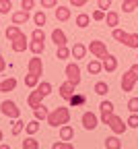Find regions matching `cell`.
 <instances>
[{
	"label": "cell",
	"mask_w": 138,
	"mask_h": 149,
	"mask_svg": "<svg viewBox=\"0 0 138 149\" xmlns=\"http://www.w3.org/2000/svg\"><path fill=\"white\" fill-rule=\"evenodd\" d=\"M46 120H48L50 126L58 128V126L70 122V110L64 108V106H58V108H54L52 112H48V118H46Z\"/></svg>",
	"instance_id": "obj_1"
},
{
	"label": "cell",
	"mask_w": 138,
	"mask_h": 149,
	"mask_svg": "<svg viewBox=\"0 0 138 149\" xmlns=\"http://www.w3.org/2000/svg\"><path fill=\"white\" fill-rule=\"evenodd\" d=\"M0 112H2L6 118H10V120L21 118V108H19L14 102H10V100H4L2 104H0Z\"/></svg>",
	"instance_id": "obj_2"
},
{
	"label": "cell",
	"mask_w": 138,
	"mask_h": 149,
	"mask_svg": "<svg viewBox=\"0 0 138 149\" xmlns=\"http://www.w3.org/2000/svg\"><path fill=\"white\" fill-rule=\"evenodd\" d=\"M64 72H66V81H70L74 85L81 83V66H78L76 62H68L66 68H64Z\"/></svg>",
	"instance_id": "obj_3"
},
{
	"label": "cell",
	"mask_w": 138,
	"mask_h": 149,
	"mask_svg": "<svg viewBox=\"0 0 138 149\" xmlns=\"http://www.w3.org/2000/svg\"><path fill=\"white\" fill-rule=\"evenodd\" d=\"M107 126L113 130V135H124V133H126V128H128V124H126L120 116H117V114H111V116H109Z\"/></svg>",
	"instance_id": "obj_4"
},
{
	"label": "cell",
	"mask_w": 138,
	"mask_h": 149,
	"mask_svg": "<svg viewBox=\"0 0 138 149\" xmlns=\"http://www.w3.org/2000/svg\"><path fill=\"white\" fill-rule=\"evenodd\" d=\"M93 56H95V58H103V56L107 54V46H105V42H99V40H93L91 44H89V48H87Z\"/></svg>",
	"instance_id": "obj_5"
},
{
	"label": "cell",
	"mask_w": 138,
	"mask_h": 149,
	"mask_svg": "<svg viewBox=\"0 0 138 149\" xmlns=\"http://www.w3.org/2000/svg\"><path fill=\"white\" fill-rule=\"evenodd\" d=\"M27 70H29L31 74H37V77H41V74H43V60L39 58L37 54H33V58H29Z\"/></svg>",
	"instance_id": "obj_6"
},
{
	"label": "cell",
	"mask_w": 138,
	"mask_h": 149,
	"mask_svg": "<svg viewBox=\"0 0 138 149\" xmlns=\"http://www.w3.org/2000/svg\"><path fill=\"white\" fill-rule=\"evenodd\" d=\"M27 46H29V44H27V35H25L23 31L19 33L12 42H10V48H12V52H17V54H19V52H25V50H27Z\"/></svg>",
	"instance_id": "obj_7"
},
{
	"label": "cell",
	"mask_w": 138,
	"mask_h": 149,
	"mask_svg": "<svg viewBox=\"0 0 138 149\" xmlns=\"http://www.w3.org/2000/svg\"><path fill=\"white\" fill-rule=\"evenodd\" d=\"M81 122H83V126L87 130H95L97 126H99V118H97V114H93V112H85Z\"/></svg>",
	"instance_id": "obj_8"
},
{
	"label": "cell",
	"mask_w": 138,
	"mask_h": 149,
	"mask_svg": "<svg viewBox=\"0 0 138 149\" xmlns=\"http://www.w3.org/2000/svg\"><path fill=\"white\" fill-rule=\"evenodd\" d=\"M101 66H103V70H107V72H113V70H117V58L113 54H105L103 58H101Z\"/></svg>",
	"instance_id": "obj_9"
},
{
	"label": "cell",
	"mask_w": 138,
	"mask_h": 149,
	"mask_svg": "<svg viewBox=\"0 0 138 149\" xmlns=\"http://www.w3.org/2000/svg\"><path fill=\"white\" fill-rule=\"evenodd\" d=\"M136 81H138V79L134 77L130 70H128V72H124V74H122V81H120L122 91H126V93H128V91H132V89H134V85H136Z\"/></svg>",
	"instance_id": "obj_10"
},
{
	"label": "cell",
	"mask_w": 138,
	"mask_h": 149,
	"mask_svg": "<svg viewBox=\"0 0 138 149\" xmlns=\"http://www.w3.org/2000/svg\"><path fill=\"white\" fill-rule=\"evenodd\" d=\"M99 110H101V122H103V124H107L109 116L113 114V104H111L109 100H103V102L99 104Z\"/></svg>",
	"instance_id": "obj_11"
},
{
	"label": "cell",
	"mask_w": 138,
	"mask_h": 149,
	"mask_svg": "<svg viewBox=\"0 0 138 149\" xmlns=\"http://www.w3.org/2000/svg\"><path fill=\"white\" fill-rule=\"evenodd\" d=\"M29 17H31L29 10H23V8H21V10H17V13L10 15V21H12L14 25H25V23L29 21Z\"/></svg>",
	"instance_id": "obj_12"
},
{
	"label": "cell",
	"mask_w": 138,
	"mask_h": 149,
	"mask_svg": "<svg viewBox=\"0 0 138 149\" xmlns=\"http://www.w3.org/2000/svg\"><path fill=\"white\" fill-rule=\"evenodd\" d=\"M68 104L72 108H83L87 104V95H85V93H72V95L68 97Z\"/></svg>",
	"instance_id": "obj_13"
},
{
	"label": "cell",
	"mask_w": 138,
	"mask_h": 149,
	"mask_svg": "<svg viewBox=\"0 0 138 149\" xmlns=\"http://www.w3.org/2000/svg\"><path fill=\"white\" fill-rule=\"evenodd\" d=\"M60 130H58V133H60V139L62 141H72L74 139V128L66 122V124H62V126H58Z\"/></svg>",
	"instance_id": "obj_14"
},
{
	"label": "cell",
	"mask_w": 138,
	"mask_h": 149,
	"mask_svg": "<svg viewBox=\"0 0 138 149\" xmlns=\"http://www.w3.org/2000/svg\"><path fill=\"white\" fill-rule=\"evenodd\" d=\"M52 42L56 44V48H58V46H66V42H68V40H66V33H64L62 29H54V31H52Z\"/></svg>",
	"instance_id": "obj_15"
},
{
	"label": "cell",
	"mask_w": 138,
	"mask_h": 149,
	"mask_svg": "<svg viewBox=\"0 0 138 149\" xmlns=\"http://www.w3.org/2000/svg\"><path fill=\"white\" fill-rule=\"evenodd\" d=\"M74 83H70V81H64L62 85H60V89H58V91H60V97H64V100H68L70 95H72V93H74Z\"/></svg>",
	"instance_id": "obj_16"
},
{
	"label": "cell",
	"mask_w": 138,
	"mask_h": 149,
	"mask_svg": "<svg viewBox=\"0 0 138 149\" xmlns=\"http://www.w3.org/2000/svg\"><path fill=\"white\" fill-rule=\"evenodd\" d=\"M103 21L107 23V27H111V29H113V27H117V25H120V15H117L115 10H107Z\"/></svg>",
	"instance_id": "obj_17"
},
{
	"label": "cell",
	"mask_w": 138,
	"mask_h": 149,
	"mask_svg": "<svg viewBox=\"0 0 138 149\" xmlns=\"http://www.w3.org/2000/svg\"><path fill=\"white\" fill-rule=\"evenodd\" d=\"M85 54H87V46H85V44H74V46L70 48V56H74V60L85 58Z\"/></svg>",
	"instance_id": "obj_18"
},
{
	"label": "cell",
	"mask_w": 138,
	"mask_h": 149,
	"mask_svg": "<svg viewBox=\"0 0 138 149\" xmlns=\"http://www.w3.org/2000/svg\"><path fill=\"white\" fill-rule=\"evenodd\" d=\"M17 89V79L14 77H8L4 81H0V91L2 93H8V91H14Z\"/></svg>",
	"instance_id": "obj_19"
},
{
	"label": "cell",
	"mask_w": 138,
	"mask_h": 149,
	"mask_svg": "<svg viewBox=\"0 0 138 149\" xmlns=\"http://www.w3.org/2000/svg\"><path fill=\"white\" fill-rule=\"evenodd\" d=\"M41 102H43V95H41V93H39L37 89H35V91H31V93H29V97H27L29 108H35V106L41 104Z\"/></svg>",
	"instance_id": "obj_20"
},
{
	"label": "cell",
	"mask_w": 138,
	"mask_h": 149,
	"mask_svg": "<svg viewBox=\"0 0 138 149\" xmlns=\"http://www.w3.org/2000/svg\"><path fill=\"white\" fill-rule=\"evenodd\" d=\"M33 54H37V56H41L43 52H46V42H37V40H31V44L27 46Z\"/></svg>",
	"instance_id": "obj_21"
},
{
	"label": "cell",
	"mask_w": 138,
	"mask_h": 149,
	"mask_svg": "<svg viewBox=\"0 0 138 149\" xmlns=\"http://www.w3.org/2000/svg\"><path fill=\"white\" fill-rule=\"evenodd\" d=\"M122 44L128 46V48L138 50V33H126V37H124V42H122Z\"/></svg>",
	"instance_id": "obj_22"
},
{
	"label": "cell",
	"mask_w": 138,
	"mask_h": 149,
	"mask_svg": "<svg viewBox=\"0 0 138 149\" xmlns=\"http://www.w3.org/2000/svg\"><path fill=\"white\" fill-rule=\"evenodd\" d=\"M56 19H58V21H68V19H70V8L68 6H56Z\"/></svg>",
	"instance_id": "obj_23"
},
{
	"label": "cell",
	"mask_w": 138,
	"mask_h": 149,
	"mask_svg": "<svg viewBox=\"0 0 138 149\" xmlns=\"http://www.w3.org/2000/svg\"><path fill=\"white\" fill-rule=\"evenodd\" d=\"M87 70H89L91 74H99V72L103 70V66H101V60H99V58H93V60L87 64Z\"/></svg>",
	"instance_id": "obj_24"
},
{
	"label": "cell",
	"mask_w": 138,
	"mask_h": 149,
	"mask_svg": "<svg viewBox=\"0 0 138 149\" xmlns=\"http://www.w3.org/2000/svg\"><path fill=\"white\" fill-rule=\"evenodd\" d=\"M103 145H105V149H122V141L117 139V135H113V137H107Z\"/></svg>",
	"instance_id": "obj_25"
},
{
	"label": "cell",
	"mask_w": 138,
	"mask_h": 149,
	"mask_svg": "<svg viewBox=\"0 0 138 149\" xmlns=\"http://www.w3.org/2000/svg\"><path fill=\"white\" fill-rule=\"evenodd\" d=\"M33 116H35L37 120H46V118H48V108H46L43 104L35 106V108H33Z\"/></svg>",
	"instance_id": "obj_26"
},
{
	"label": "cell",
	"mask_w": 138,
	"mask_h": 149,
	"mask_svg": "<svg viewBox=\"0 0 138 149\" xmlns=\"http://www.w3.org/2000/svg\"><path fill=\"white\" fill-rule=\"evenodd\" d=\"M89 25H91V17H89L87 13H81V15H76V27L85 29V27H89Z\"/></svg>",
	"instance_id": "obj_27"
},
{
	"label": "cell",
	"mask_w": 138,
	"mask_h": 149,
	"mask_svg": "<svg viewBox=\"0 0 138 149\" xmlns=\"http://www.w3.org/2000/svg\"><path fill=\"white\" fill-rule=\"evenodd\" d=\"M39 93H41L43 97H48L50 93H52V83H48V81H41V83H37V87H35Z\"/></svg>",
	"instance_id": "obj_28"
},
{
	"label": "cell",
	"mask_w": 138,
	"mask_h": 149,
	"mask_svg": "<svg viewBox=\"0 0 138 149\" xmlns=\"http://www.w3.org/2000/svg\"><path fill=\"white\" fill-rule=\"evenodd\" d=\"M93 89H95V93H97V95H107V91H109V85H107L105 81H97Z\"/></svg>",
	"instance_id": "obj_29"
},
{
	"label": "cell",
	"mask_w": 138,
	"mask_h": 149,
	"mask_svg": "<svg viewBox=\"0 0 138 149\" xmlns=\"http://www.w3.org/2000/svg\"><path fill=\"white\" fill-rule=\"evenodd\" d=\"M33 23H35V25H39V27H43V25L48 23V17H46V13H43V10H37V13L33 15Z\"/></svg>",
	"instance_id": "obj_30"
},
{
	"label": "cell",
	"mask_w": 138,
	"mask_h": 149,
	"mask_svg": "<svg viewBox=\"0 0 138 149\" xmlns=\"http://www.w3.org/2000/svg\"><path fill=\"white\" fill-rule=\"evenodd\" d=\"M23 128H25V122L21 118H14V124H12V130H10L12 137H19V135L23 133Z\"/></svg>",
	"instance_id": "obj_31"
},
{
	"label": "cell",
	"mask_w": 138,
	"mask_h": 149,
	"mask_svg": "<svg viewBox=\"0 0 138 149\" xmlns=\"http://www.w3.org/2000/svg\"><path fill=\"white\" fill-rule=\"evenodd\" d=\"M21 147H23V149H39V141H35L33 135H29V137L21 143Z\"/></svg>",
	"instance_id": "obj_32"
},
{
	"label": "cell",
	"mask_w": 138,
	"mask_h": 149,
	"mask_svg": "<svg viewBox=\"0 0 138 149\" xmlns=\"http://www.w3.org/2000/svg\"><path fill=\"white\" fill-rule=\"evenodd\" d=\"M39 79H41V77H37V74L27 72V77H25V85H27L29 89H35V87H37V83H39Z\"/></svg>",
	"instance_id": "obj_33"
},
{
	"label": "cell",
	"mask_w": 138,
	"mask_h": 149,
	"mask_svg": "<svg viewBox=\"0 0 138 149\" xmlns=\"http://www.w3.org/2000/svg\"><path fill=\"white\" fill-rule=\"evenodd\" d=\"M19 33H21V27L12 23V25H10V27L6 29V40H8V42H12V40H14V37H17Z\"/></svg>",
	"instance_id": "obj_34"
},
{
	"label": "cell",
	"mask_w": 138,
	"mask_h": 149,
	"mask_svg": "<svg viewBox=\"0 0 138 149\" xmlns=\"http://www.w3.org/2000/svg\"><path fill=\"white\" fill-rule=\"evenodd\" d=\"M37 130H39V120H37V118L25 124V133H27V135H35Z\"/></svg>",
	"instance_id": "obj_35"
},
{
	"label": "cell",
	"mask_w": 138,
	"mask_h": 149,
	"mask_svg": "<svg viewBox=\"0 0 138 149\" xmlns=\"http://www.w3.org/2000/svg\"><path fill=\"white\" fill-rule=\"evenodd\" d=\"M70 56V48H66V46H58V52H56V58L58 60H66Z\"/></svg>",
	"instance_id": "obj_36"
},
{
	"label": "cell",
	"mask_w": 138,
	"mask_h": 149,
	"mask_svg": "<svg viewBox=\"0 0 138 149\" xmlns=\"http://www.w3.org/2000/svg\"><path fill=\"white\" fill-rule=\"evenodd\" d=\"M122 8H124L126 15H130V13L136 10V2H134V0H124V2H122Z\"/></svg>",
	"instance_id": "obj_37"
},
{
	"label": "cell",
	"mask_w": 138,
	"mask_h": 149,
	"mask_svg": "<svg viewBox=\"0 0 138 149\" xmlns=\"http://www.w3.org/2000/svg\"><path fill=\"white\" fill-rule=\"evenodd\" d=\"M31 40H37V42H46V33H43V29H41V27L33 29V33H31Z\"/></svg>",
	"instance_id": "obj_38"
},
{
	"label": "cell",
	"mask_w": 138,
	"mask_h": 149,
	"mask_svg": "<svg viewBox=\"0 0 138 149\" xmlns=\"http://www.w3.org/2000/svg\"><path fill=\"white\" fill-rule=\"evenodd\" d=\"M12 8V2L10 0H0V15H8Z\"/></svg>",
	"instance_id": "obj_39"
},
{
	"label": "cell",
	"mask_w": 138,
	"mask_h": 149,
	"mask_svg": "<svg viewBox=\"0 0 138 149\" xmlns=\"http://www.w3.org/2000/svg\"><path fill=\"white\" fill-rule=\"evenodd\" d=\"M72 147H74V145H72L70 141H62V139L56 141V143L52 145V149H72Z\"/></svg>",
	"instance_id": "obj_40"
},
{
	"label": "cell",
	"mask_w": 138,
	"mask_h": 149,
	"mask_svg": "<svg viewBox=\"0 0 138 149\" xmlns=\"http://www.w3.org/2000/svg\"><path fill=\"white\" fill-rule=\"evenodd\" d=\"M126 33H128V31H124V29H117V27H113V33H111V35H113V40H115V42H124Z\"/></svg>",
	"instance_id": "obj_41"
},
{
	"label": "cell",
	"mask_w": 138,
	"mask_h": 149,
	"mask_svg": "<svg viewBox=\"0 0 138 149\" xmlns=\"http://www.w3.org/2000/svg\"><path fill=\"white\" fill-rule=\"evenodd\" d=\"M128 110H130V114H138V97H130Z\"/></svg>",
	"instance_id": "obj_42"
},
{
	"label": "cell",
	"mask_w": 138,
	"mask_h": 149,
	"mask_svg": "<svg viewBox=\"0 0 138 149\" xmlns=\"http://www.w3.org/2000/svg\"><path fill=\"white\" fill-rule=\"evenodd\" d=\"M91 19H93V21H103V19H105V10H101V8H97V10H93Z\"/></svg>",
	"instance_id": "obj_43"
},
{
	"label": "cell",
	"mask_w": 138,
	"mask_h": 149,
	"mask_svg": "<svg viewBox=\"0 0 138 149\" xmlns=\"http://www.w3.org/2000/svg\"><path fill=\"white\" fill-rule=\"evenodd\" d=\"M126 124L130 128H138V114H130V118L126 120Z\"/></svg>",
	"instance_id": "obj_44"
},
{
	"label": "cell",
	"mask_w": 138,
	"mask_h": 149,
	"mask_svg": "<svg viewBox=\"0 0 138 149\" xmlns=\"http://www.w3.org/2000/svg\"><path fill=\"white\" fill-rule=\"evenodd\" d=\"M58 0H41V8H56Z\"/></svg>",
	"instance_id": "obj_45"
},
{
	"label": "cell",
	"mask_w": 138,
	"mask_h": 149,
	"mask_svg": "<svg viewBox=\"0 0 138 149\" xmlns=\"http://www.w3.org/2000/svg\"><path fill=\"white\" fill-rule=\"evenodd\" d=\"M35 6V0H21V8L23 10H31Z\"/></svg>",
	"instance_id": "obj_46"
},
{
	"label": "cell",
	"mask_w": 138,
	"mask_h": 149,
	"mask_svg": "<svg viewBox=\"0 0 138 149\" xmlns=\"http://www.w3.org/2000/svg\"><path fill=\"white\" fill-rule=\"evenodd\" d=\"M97 6H99L101 10H105V13H107V8L111 6V0H97Z\"/></svg>",
	"instance_id": "obj_47"
},
{
	"label": "cell",
	"mask_w": 138,
	"mask_h": 149,
	"mask_svg": "<svg viewBox=\"0 0 138 149\" xmlns=\"http://www.w3.org/2000/svg\"><path fill=\"white\" fill-rule=\"evenodd\" d=\"M87 2H89V0H70V4H72L74 8H83Z\"/></svg>",
	"instance_id": "obj_48"
},
{
	"label": "cell",
	"mask_w": 138,
	"mask_h": 149,
	"mask_svg": "<svg viewBox=\"0 0 138 149\" xmlns=\"http://www.w3.org/2000/svg\"><path fill=\"white\" fill-rule=\"evenodd\" d=\"M4 68H6V60H4V56L0 54V72H4Z\"/></svg>",
	"instance_id": "obj_49"
},
{
	"label": "cell",
	"mask_w": 138,
	"mask_h": 149,
	"mask_svg": "<svg viewBox=\"0 0 138 149\" xmlns=\"http://www.w3.org/2000/svg\"><path fill=\"white\" fill-rule=\"evenodd\" d=\"M130 72H132V74H134V77H136V79H138V62H136V64H132V66H130Z\"/></svg>",
	"instance_id": "obj_50"
},
{
	"label": "cell",
	"mask_w": 138,
	"mask_h": 149,
	"mask_svg": "<svg viewBox=\"0 0 138 149\" xmlns=\"http://www.w3.org/2000/svg\"><path fill=\"white\" fill-rule=\"evenodd\" d=\"M2 137H4V133H2V128H0V141H2Z\"/></svg>",
	"instance_id": "obj_51"
},
{
	"label": "cell",
	"mask_w": 138,
	"mask_h": 149,
	"mask_svg": "<svg viewBox=\"0 0 138 149\" xmlns=\"http://www.w3.org/2000/svg\"><path fill=\"white\" fill-rule=\"evenodd\" d=\"M134 2H136V8H138V0H134Z\"/></svg>",
	"instance_id": "obj_52"
},
{
	"label": "cell",
	"mask_w": 138,
	"mask_h": 149,
	"mask_svg": "<svg viewBox=\"0 0 138 149\" xmlns=\"http://www.w3.org/2000/svg\"><path fill=\"white\" fill-rule=\"evenodd\" d=\"M136 58H138V56H136Z\"/></svg>",
	"instance_id": "obj_53"
}]
</instances>
